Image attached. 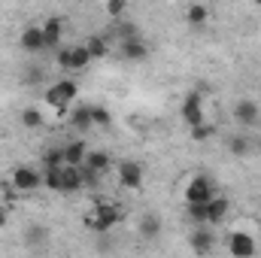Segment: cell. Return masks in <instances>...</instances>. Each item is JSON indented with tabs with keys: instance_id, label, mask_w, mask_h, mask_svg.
I'll list each match as a JSON object with an SVG mask.
<instances>
[{
	"instance_id": "1",
	"label": "cell",
	"mask_w": 261,
	"mask_h": 258,
	"mask_svg": "<svg viewBox=\"0 0 261 258\" xmlns=\"http://www.w3.org/2000/svg\"><path fill=\"white\" fill-rule=\"evenodd\" d=\"M119 219H122V207H119V203H113V200H97L94 210H91V216L85 219V225H88L91 231H97V234H107L110 228L119 225Z\"/></svg>"
},
{
	"instance_id": "2",
	"label": "cell",
	"mask_w": 261,
	"mask_h": 258,
	"mask_svg": "<svg viewBox=\"0 0 261 258\" xmlns=\"http://www.w3.org/2000/svg\"><path fill=\"white\" fill-rule=\"evenodd\" d=\"M79 94V85L73 79H58L49 91H46V104L58 113V116H70V104L76 100Z\"/></svg>"
},
{
	"instance_id": "3",
	"label": "cell",
	"mask_w": 261,
	"mask_h": 258,
	"mask_svg": "<svg viewBox=\"0 0 261 258\" xmlns=\"http://www.w3.org/2000/svg\"><path fill=\"white\" fill-rule=\"evenodd\" d=\"M9 183L15 186V192H34V189L43 186V173L37 167H31V164H18L12 170V179Z\"/></svg>"
},
{
	"instance_id": "4",
	"label": "cell",
	"mask_w": 261,
	"mask_h": 258,
	"mask_svg": "<svg viewBox=\"0 0 261 258\" xmlns=\"http://www.w3.org/2000/svg\"><path fill=\"white\" fill-rule=\"evenodd\" d=\"M225 249H228V255L234 258H252L258 252V246H255V237L252 234H243V231H234V234H228V240H225Z\"/></svg>"
},
{
	"instance_id": "5",
	"label": "cell",
	"mask_w": 261,
	"mask_h": 258,
	"mask_svg": "<svg viewBox=\"0 0 261 258\" xmlns=\"http://www.w3.org/2000/svg\"><path fill=\"white\" fill-rule=\"evenodd\" d=\"M213 192H216V186H213V179L210 176H203V173H197L195 179L186 186V203H206L210 197H213Z\"/></svg>"
},
{
	"instance_id": "6",
	"label": "cell",
	"mask_w": 261,
	"mask_h": 258,
	"mask_svg": "<svg viewBox=\"0 0 261 258\" xmlns=\"http://www.w3.org/2000/svg\"><path fill=\"white\" fill-rule=\"evenodd\" d=\"M182 122L192 128V125H200L203 122V94H200V88L197 91H192L186 100H182Z\"/></svg>"
},
{
	"instance_id": "7",
	"label": "cell",
	"mask_w": 261,
	"mask_h": 258,
	"mask_svg": "<svg viewBox=\"0 0 261 258\" xmlns=\"http://www.w3.org/2000/svg\"><path fill=\"white\" fill-rule=\"evenodd\" d=\"M119 183L125 189H130V192L143 189V167H140V161H119Z\"/></svg>"
},
{
	"instance_id": "8",
	"label": "cell",
	"mask_w": 261,
	"mask_h": 258,
	"mask_svg": "<svg viewBox=\"0 0 261 258\" xmlns=\"http://www.w3.org/2000/svg\"><path fill=\"white\" fill-rule=\"evenodd\" d=\"M79 189H85L82 167L64 164V167H61V189H58V194H73V192H79Z\"/></svg>"
},
{
	"instance_id": "9",
	"label": "cell",
	"mask_w": 261,
	"mask_h": 258,
	"mask_svg": "<svg viewBox=\"0 0 261 258\" xmlns=\"http://www.w3.org/2000/svg\"><path fill=\"white\" fill-rule=\"evenodd\" d=\"M43 40H46V49H58L61 40H64V21L61 15H49L43 21Z\"/></svg>"
},
{
	"instance_id": "10",
	"label": "cell",
	"mask_w": 261,
	"mask_h": 258,
	"mask_svg": "<svg viewBox=\"0 0 261 258\" xmlns=\"http://www.w3.org/2000/svg\"><path fill=\"white\" fill-rule=\"evenodd\" d=\"M18 46L24 52H43L46 49V40H43V24H28L18 37Z\"/></svg>"
},
{
	"instance_id": "11",
	"label": "cell",
	"mask_w": 261,
	"mask_h": 258,
	"mask_svg": "<svg viewBox=\"0 0 261 258\" xmlns=\"http://www.w3.org/2000/svg\"><path fill=\"white\" fill-rule=\"evenodd\" d=\"M189 240H192V249H195L197 255H206V252H213V246H216V234L210 231V225H197L195 234H192Z\"/></svg>"
},
{
	"instance_id": "12",
	"label": "cell",
	"mask_w": 261,
	"mask_h": 258,
	"mask_svg": "<svg viewBox=\"0 0 261 258\" xmlns=\"http://www.w3.org/2000/svg\"><path fill=\"white\" fill-rule=\"evenodd\" d=\"M234 119H237L243 128H252V125L258 122V104H255V100H249V97L237 100V107H234Z\"/></svg>"
},
{
	"instance_id": "13",
	"label": "cell",
	"mask_w": 261,
	"mask_h": 258,
	"mask_svg": "<svg viewBox=\"0 0 261 258\" xmlns=\"http://www.w3.org/2000/svg\"><path fill=\"white\" fill-rule=\"evenodd\" d=\"M228 210H231V200L213 194L210 203H206V225H222V222L228 219Z\"/></svg>"
},
{
	"instance_id": "14",
	"label": "cell",
	"mask_w": 261,
	"mask_h": 258,
	"mask_svg": "<svg viewBox=\"0 0 261 258\" xmlns=\"http://www.w3.org/2000/svg\"><path fill=\"white\" fill-rule=\"evenodd\" d=\"M146 55H149V46H146L137 34L122 40V58H125V61H143Z\"/></svg>"
},
{
	"instance_id": "15",
	"label": "cell",
	"mask_w": 261,
	"mask_h": 258,
	"mask_svg": "<svg viewBox=\"0 0 261 258\" xmlns=\"http://www.w3.org/2000/svg\"><path fill=\"white\" fill-rule=\"evenodd\" d=\"M70 125H73V131H79V134H85V131L94 128L91 107H88V104H82V107H73V110H70Z\"/></svg>"
},
{
	"instance_id": "16",
	"label": "cell",
	"mask_w": 261,
	"mask_h": 258,
	"mask_svg": "<svg viewBox=\"0 0 261 258\" xmlns=\"http://www.w3.org/2000/svg\"><path fill=\"white\" fill-rule=\"evenodd\" d=\"M88 170H94V173H110V167H113V155L110 152H88L85 155V161H82Z\"/></svg>"
},
{
	"instance_id": "17",
	"label": "cell",
	"mask_w": 261,
	"mask_h": 258,
	"mask_svg": "<svg viewBox=\"0 0 261 258\" xmlns=\"http://www.w3.org/2000/svg\"><path fill=\"white\" fill-rule=\"evenodd\" d=\"M161 228H164V222H161V216H155V213H146L143 219H140V237H146V240H152V237H158L161 234Z\"/></svg>"
},
{
	"instance_id": "18",
	"label": "cell",
	"mask_w": 261,
	"mask_h": 258,
	"mask_svg": "<svg viewBox=\"0 0 261 258\" xmlns=\"http://www.w3.org/2000/svg\"><path fill=\"white\" fill-rule=\"evenodd\" d=\"M85 155H88V146H85V140H73V143H67V146H64V161H67V164H76V167H82Z\"/></svg>"
},
{
	"instance_id": "19",
	"label": "cell",
	"mask_w": 261,
	"mask_h": 258,
	"mask_svg": "<svg viewBox=\"0 0 261 258\" xmlns=\"http://www.w3.org/2000/svg\"><path fill=\"white\" fill-rule=\"evenodd\" d=\"M85 46H88V52H91V58H94V61H100V58H107V55H110V43H107V37H103V34H91V37L85 40Z\"/></svg>"
},
{
	"instance_id": "20",
	"label": "cell",
	"mask_w": 261,
	"mask_h": 258,
	"mask_svg": "<svg viewBox=\"0 0 261 258\" xmlns=\"http://www.w3.org/2000/svg\"><path fill=\"white\" fill-rule=\"evenodd\" d=\"M206 18H210V9H206L203 3H192V6L186 9V21H189L192 28H203Z\"/></svg>"
},
{
	"instance_id": "21",
	"label": "cell",
	"mask_w": 261,
	"mask_h": 258,
	"mask_svg": "<svg viewBox=\"0 0 261 258\" xmlns=\"http://www.w3.org/2000/svg\"><path fill=\"white\" fill-rule=\"evenodd\" d=\"M228 152L237 155V158H243V155L252 152V140H249V137H231V140H228Z\"/></svg>"
},
{
	"instance_id": "22",
	"label": "cell",
	"mask_w": 261,
	"mask_h": 258,
	"mask_svg": "<svg viewBox=\"0 0 261 258\" xmlns=\"http://www.w3.org/2000/svg\"><path fill=\"white\" fill-rule=\"evenodd\" d=\"M21 125L31 128V131L43 128V113H40L37 107H24V110H21Z\"/></svg>"
},
{
	"instance_id": "23",
	"label": "cell",
	"mask_w": 261,
	"mask_h": 258,
	"mask_svg": "<svg viewBox=\"0 0 261 258\" xmlns=\"http://www.w3.org/2000/svg\"><path fill=\"white\" fill-rule=\"evenodd\" d=\"M64 146H55V149H46L43 152V167H64Z\"/></svg>"
},
{
	"instance_id": "24",
	"label": "cell",
	"mask_w": 261,
	"mask_h": 258,
	"mask_svg": "<svg viewBox=\"0 0 261 258\" xmlns=\"http://www.w3.org/2000/svg\"><path fill=\"white\" fill-rule=\"evenodd\" d=\"M91 61H94V58H91V52H88L85 43H82V46H73V70H85Z\"/></svg>"
},
{
	"instance_id": "25",
	"label": "cell",
	"mask_w": 261,
	"mask_h": 258,
	"mask_svg": "<svg viewBox=\"0 0 261 258\" xmlns=\"http://www.w3.org/2000/svg\"><path fill=\"white\" fill-rule=\"evenodd\" d=\"M43 186L49 192H58L61 189V167H46L43 170Z\"/></svg>"
},
{
	"instance_id": "26",
	"label": "cell",
	"mask_w": 261,
	"mask_h": 258,
	"mask_svg": "<svg viewBox=\"0 0 261 258\" xmlns=\"http://www.w3.org/2000/svg\"><path fill=\"white\" fill-rule=\"evenodd\" d=\"M216 134V128L210 125V122H200V125H192V140L195 143H206L210 137Z\"/></svg>"
},
{
	"instance_id": "27",
	"label": "cell",
	"mask_w": 261,
	"mask_h": 258,
	"mask_svg": "<svg viewBox=\"0 0 261 258\" xmlns=\"http://www.w3.org/2000/svg\"><path fill=\"white\" fill-rule=\"evenodd\" d=\"M91 119H94V125H97V128H107V125L113 122L110 110H107V107H100V104H94V107H91Z\"/></svg>"
},
{
	"instance_id": "28",
	"label": "cell",
	"mask_w": 261,
	"mask_h": 258,
	"mask_svg": "<svg viewBox=\"0 0 261 258\" xmlns=\"http://www.w3.org/2000/svg\"><path fill=\"white\" fill-rule=\"evenodd\" d=\"M210 203V200H206ZM206 203H186L189 207V219L195 225H206Z\"/></svg>"
},
{
	"instance_id": "29",
	"label": "cell",
	"mask_w": 261,
	"mask_h": 258,
	"mask_svg": "<svg viewBox=\"0 0 261 258\" xmlns=\"http://www.w3.org/2000/svg\"><path fill=\"white\" fill-rule=\"evenodd\" d=\"M55 58H58V67L73 70V46H58L55 49Z\"/></svg>"
},
{
	"instance_id": "30",
	"label": "cell",
	"mask_w": 261,
	"mask_h": 258,
	"mask_svg": "<svg viewBox=\"0 0 261 258\" xmlns=\"http://www.w3.org/2000/svg\"><path fill=\"white\" fill-rule=\"evenodd\" d=\"M125 9H128V0H110L107 3V15H113V18H122Z\"/></svg>"
},
{
	"instance_id": "31",
	"label": "cell",
	"mask_w": 261,
	"mask_h": 258,
	"mask_svg": "<svg viewBox=\"0 0 261 258\" xmlns=\"http://www.w3.org/2000/svg\"><path fill=\"white\" fill-rule=\"evenodd\" d=\"M24 82H43V70L40 67H28L24 70Z\"/></svg>"
},
{
	"instance_id": "32",
	"label": "cell",
	"mask_w": 261,
	"mask_h": 258,
	"mask_svg": "<svg viewBox=\"0 0 261 258\" xmlns=\"http://www.w3.org/2000/svg\"><path fill=\"white\" fill-rule=\"evenodd\" d=\"M6 225H9V210L0 207V228H6Z\"/></svg>"
},
{
	"instance_id": "33",
	"label": "cell",
	"mask_w": 261,
	"mask_h": 258,
	"mask_svg": "<svg viewBox=\"0 0 261 258\" xmlns=\"http://www.w3.org/2000/svg\"><path fill=\"white\" fill-rule=\"evenodd\" d=\"M252 3H255V6H261V0H252Z\"/></svg>"
}]
</instances>
